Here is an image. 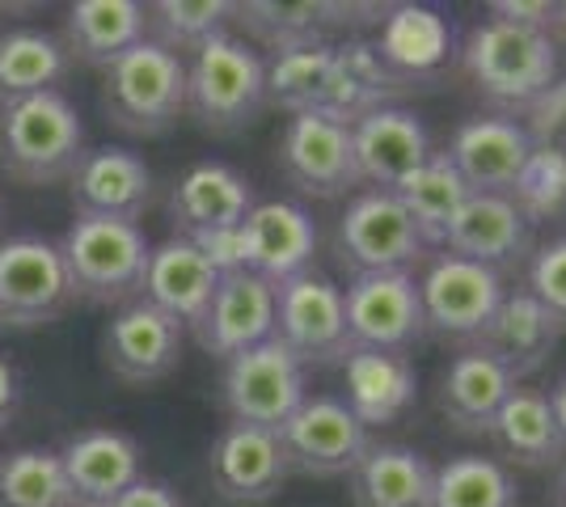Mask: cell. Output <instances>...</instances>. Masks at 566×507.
Wrapping results in <instances>:
<instances>
[{"mask_svg": "<svg viewBox=\"0 0 566 507\" xmlns=\"http://www.w3.org/2000/svg\"><path fill=\"white\" fill-rule=\"evenodd\" d=\"M461 68L499 110H533L558 85V47L542 30L486 18L461 43Z\"/></svg>", "mask_w": 566, "mask_h": 507, "instance_id": "6da1fadb", "label": "cell"}, {"mask_svg": "<svg viewBox=\"0 0 566 507\" xmlns=\"http://www.w3.org/2000/svg\"><path fill=\"white\" fill-rule=\"evenodd\" d=\"M85 157V123L60 89L0 106V169L18 187L69 182Z\"/></svg>", "mask_w": 566, "mask_h": 507, "instance_id": "7a4b0ae2", "label": "cell"}, {"mask_svg": "<svg viewBox=\"0 0 566 507\" xmlns=\"http://www.w3.org/2000/svg\"><path fill=\"white\" fill-rule=\"evenodd\" d=\"M102 115L106 123L136 136L157 140L187 115V60L144 39L111 68H102Z\"/></svg>", "mask_w": 566, "mask_h": 507, "instance_id": "3957f363", "label": "cell"}, {"mask_svg": "<svg viewBox=\"0 0 566 507\" xmlns=\"http://www.w3.org/2000/svg\"><path fill=\"white\" fill-rule=\"evenodd\" d=\"M266 110V60L237 34H216L187 60V115L212 136H237Z\"/></svg>", "mask_w": 566, "mask_h": 507, "instance_id": "277c9868", "label": "cell"}, {"mask_svg": "<svg viewBox=\"0 0 566 507\" xmlns=\"http://www.w3.org/2000/svg\"><path fill=\"white\" fill-rule=\"evenodd\" d=\"M72 292L90 305H127L140 296L153 245L136 220L76 216L60 242Z\"/></svg>", "mask_w": 566, "mask_h": 507, "instance_id": "5b68a950", "label": "cell"}, {"mask_svg": "<svg viewBox=\"0 0 566 507\" xmlns=\"http://www.w3.org/2000/svg\"><path fill=\"white\" fill-rule=\"evenodd\" d=\"M427 335L457 347H478L507 296L503 275L457 254H436L419 279Z\"/></svg>", "mask_w": 566, "mask_h": 507, "instance_id": "8992f818", "label": "cell"}, {"mask_svg": "<svg viewBox=\"0 0 566 507\" xmlns=\"http://www.w3.org/2000/svg\"><path fill=\"white\" fill-rule=\"evenodd\" d=\"M334 254L352 275H373V271H415L427 258V245L415 220L398 203V194L359 191L338 216Z\"/></svg>", "mask_w": 566, "mask_h": 507, "instance_id": "52a82bcc", "label": "cell"}, {"mask_svg": "<svg viewBox=\"0 0 566 507\" xmlns=\"http://www.w3.org/2000/svg\"><path fill=\"white\" fill-rule=\"evenodd\" d=\"M220 389H224V406L233 414V423L280 432L292 411L308 398V377L305 363L280 338H266L259 347L224 360Z\"/></svg>", "mask_w": 566, "mask_h": 507, "instance_id": "ba28073f", "label": "cell"}, {"mask_svg": "<svg viewBox=\"0 0 566 507\" xmlns=\"http://www.w3.org/2000/svg\"><path fill=\"white\" fill-rule=\"evenodd\" d=\"M76 300L60 242L13 237L0 245V330H39Z\"/></svg>", "mask_w": 566, "mask_h": 507, "instance_id": "9c48e42d", "label": "cell"}, {"mask_svg": "<svg viewBox=\"0 0 566 507\" xmlns=\"http://www.w3.org/2000/svg\"><path fill=\"white\" fill-rule=\"evenodd\" d=\"M280 444L287 469L305 478H352V469L373 448L368 427L347 411L334 393H308L280 427Z\"/></svg>", "mask_w": 566, "mask_h": 507, "instance_id": "30bf717a", "label": "cell"}, {"mask_svg": "<svg viewBox=\"0 0 566 507\" xmlns=\"http://www.w3.org/2000/svg\"><path fill=\"white\" fill-rule=\"evenodd\" d=\"M343 309H347V338L352 347H373V351H410L427 338L423 296H419V275L415 271H373V275H352L343 288Z\"/></svg>", "mask_w": 566, "mask_h": 507, "instance_id": "8fae6325", "label": "cell"}, {"mask_svg": "<svg viewBox=\"0 0 566 507\" xmlns=\"http://www.w3.org/2000/svg\"><path fill=\"white\" fill-rule=\"evenodd\" d=\"M275 338L305 363L347 360V309L343 288L326 279L322 271H305L275 288Z\"/></svg>", "mask_w": 566, "mask_h": 507, "instance_id": "7c38bea8", "label": "cell"}, {"mask_svg": "<svg viewBox=\"0 0 566 507\" xmlns=\"http://www.w3.org/2000/svg\"><path fill=\"white\" fill-rule=\"evenodd\" d=\"M444 157L473 194H516L537 157V140L512 115H473L452 131Z\"/></svg>", "mask_w": 566, "mask_h": 507, "instance_id": "4fadbf2b", "label": "cell"}, {"mask_svg": "<svg viewBox=\"0 0 566 507\" xmlns=\"http://www.w3.org/2000/svg\"><path fill=\"white\" fill-rule=\"evenodd\" d=\"M280 169L301 194L313 199H343L359 182L352 127L331 115H292L280 131Z\"/></svg>", "mask_w": 566, "mask_h": 507, "instance_id": "5bb4252c", "label": "cell"}, {"mask_svg": "<svg viewBox=\"0 0 566 507\" xmlns=\"http://www.w3.org/2000/svg\"><path fill=\"white\" fill-rule=\"evenodd\" d=\"M187 326L148 305L144 296L118 305L102 330V360L123 385H153L166 381L182 360Z\"/></svg>", "mask_w": 566, "mask_h": 507, "instance_id": "9a60e30c", "label": "cell"}, {"mask_svg": "<svg viewBox=\"0 0 566 507\" xmlns=\"http://www.w3.org/2000/svg\"><path fill=\"white\" fill-rule=\"evenodd\" d=\"M237 245H241V271L280 288L287 279L313 271L317 220L308 216L301 203L266 199V203H254L250 216L241 220Z\"/></svg>", "mask_w": 566, "mask_h": 507, "instance_id": "2e32d148", "label": "cell"}, {"mask_svg": "<svg viewBox=\"0 0 566 507\" xmlns=\"http://www.w3.org/2000/svg\"><path fill=\"white\" fill-rule=\"evenodd\" d=\"M280 432L229 423L208 453V478L224 504H271L287 483Z\"/></svg>", "mask_w": 566, "mask_h": 507, "instance_id": "e0dca14e", "label": "cell"}, {"mask_svg": "<svg viewBox=\"0 0 566 507\" xmlns=\"http://www.w3.org/2000/svg\"><path fill=\"white\" fill-rule=\"evenodd\" d=\"M444 250L507 275L528 263V254L537 250L533 220L524 216V208L512 194H470L452 220Z\"/></svg>", "mask_w": 566, "mask_h": 507, "instance_id": "ac0fdd59", "label": "cell"}, {"mask_svg": "<svg viewBox=\"0 0 566 507\" xmlns=\"http://www.w3.org/2000/svg\"><path fill=\"white\" fill-rule=\"evenodd\" d=\"M195 338L216 360H233L275 338V288L250 271H224L208 314L195 326Z\"/></svg>", "mask_w": 566, "mask_h": 507, "instance_id": "d6986e66", "label": "cell"}, {"mask_svg": "<svg viewBox=\"0 0 566 507\" xmlns=\"http://www.w3.org/2000/svg\"><path fill=\"white\" fill-rule=\"evenodd\" d=\"M254 208V187L224 161H199L190 166L178 187L169 191V224L174 237H212V233H237L241 220Z\"/></svg>", "mask_w": 566, "mask_h": 507, "instance_id": "ffe728a7", "label": "cell"}, {"mask_svg": "<svg viewBox=\"0 0 566 507\" xmlns=\"http://www.w3.org/2000/svg\"><path fill=\"white\" fill-rule=\"evenodd\" d=\"M352 148L359 182H368L373 191H394L401 178H410L419 166H427L436 152L427 123L398 102L352 123Z\"/></svg>", "mask_w": 566, "mask_h": 507, "instance_id": "44dd1931", "label": "cell"}, {"mask_svg": "<svg viewBox=\"0 0 566 507\" xmlns=\"http://www.w3.org/2000/svg\"><path fill=\"white\" fill-rule=\"evenodd\" d=\"M76 216L140 220L153 199V169L132 148H85L69 178Z\"/></svg>", "mask_w": 566, "mask_h": 507, "instance_id": "7402d4cb", "label": "cell"}, {"mask_svg": "<svg viewBox=\"0 0 566 507\" xmlns=\"http://www.w3.org/2000/svg\"><path fill=\"white\" fill-rule=\"evenodd\" d=\"M60 465L69 478L72 507H111L127 486H136L144 478L140 444L132 435L111 432V427L72 435L60 448Z\"/></svg>", "mask_w": 566, "mask_h": 507, "instance_id": "603a6c76", "label": "cell"}, {"mask_svg": "<svg viewBox=\"0 0 566 507\" xmlns=\"http://www.w3.org/2000/svg\"><path fill=\"white\" fill-rule=\"evenodd\" d=\"M216 284H220V271L212 266V258L187 237H169V242L153 245V254H148L140 296L195 330L199 317L212 305Z\"/></svg>", "mask_w": 566, "mask_h": 507, "instance_id": "cb8c5ba5", "label": "cell"}, {"mask_svg": "<svg viewBox=\"0 0 566 507\" xmlns=\"http://www.w3.org/2000/svg\"><path fill=\"white\" fill-rule=\"evenodd\" d=\"M512 389H516V377L495 356H486L482 347H461L449 360V368L440 372L436 406L457 432L491 435Z\"/></svg>", "mask_w": 566, "mask_h": 507, "instance_id": "d4e9b609", "label": "cell"}, {"mask_svg": "<svg viewBox=\"0 0 566 507\" xmlns=\"http://www.w3.org/2000/svg\"><path fill=\"white\" fill-rule=\"evenodd\" d=\"M343 377H347V411L364 423V427H385L398 423L401 414L415 406L419 398V372L415 360L401 351H373V347H352L343 360Z\"/></svg>", "mask_w": 566, "mask_h": 507, "instance_id": "484cf974", "label": "cell"}, {"mask_svg": "<svg viewBox=\"0 0 566 507\" xmlns=\"http://www.w3.org/2000/svg\"><path fill=\"white\" fill-rule=\"evenodd\" d=\"M558 342H563V326L549 317V309H545L533 292L516 288L503 296L495 321H491V330L482 335L478 347L486 356H495L520 385V381L537 377L545 363L554 360Z\"/></svg>", "mask_w": 566, "mask_h": 507, "instance_id": "4316f807", "label": "cell"}, {"mask_svg": "<svg viewBox=\"0 0 566 507\" xmlns=\"http://www.w3.org/2000/svg\"><path fill=\"white\" fill-rule=\"evenodd\" d=\"M373 51L401 85L406 81H423V76L440 73L449 64L452 25L431 4H394L380 18V34Z\"/></svg>", "mask_w": 566, "mask_h": 507, "instance_id": "83f0119b", "label": "cell"}, {"mask_svg": "<svg viewBox=\"0 0 566 507\" xmlns=\"http://www.w3.org/2000/svg\"><path fill=\"white\" fill-rule=\"evenodd\" d=\"M436 465L406 444H373L352 469V507H431Z\"/></svg>", "mask_w": 566, "mask_h": 507, "instance_id": "f1b7e54d", "label": "cell"}, {"mask_svg": "<svg viewBox=\"0 0 566 507\" xmlns=\"http://www.w3.org/2000/svg\"><path fill=\"white\" fill-rule=\"evenodd\" d=\"M148 39V4L140 0H81L69 9L64 47L72 60L111 68L118 55Z\"/></svg>", "mask_w": 566, "mask_h": 507, "instance_id": "f546056e", "label": "cell"}, {"mask_svg": "<svg viewBox=\"0 0 566 507\" xmlns=\"http://www.w3.org/2000/svg\"><path fill=\"white\" fill-rule=\"evenodd\" d=\"M491 435H495L499 453L516 461L520 469H558L566 461V435L542 389H512V398L503 402Z\"/></svg>", "mask_w": 566, "mask_h": 507, "instance_id": "4dcf8cb0", "label": "cell"}, {"mask_svg": "<svg viewBox=\"0 0 566 507\" xmlns=\"http://www.w3.org/2000/svg\"><path fill=\"white\" fill-rule=\"evenodd\" d=\"M394 194H398V203L406 208V216L415 220V229H419L427 250H444L452 220H457L461 203L473 191L465 187V178L452 169V161L444 152H431V161L415 169L410 178H401L398 187H394Z\"/></svg>", "mask_w": 566, "mask_h": 507, "instance_id": "1f68e13d", "label": "cell"}, {"mask_svg": "<svg viewBox=\"0 0 566 507\" xmlns=\"http://www.w3.org/2000/svg\"><path fill=\"white\" fill-rule=\"evenodd\" d=\"M72 55L51 30H9L0 34V106L60 89Z\"/></svg>", "mask_w": 566, "mask_h": 507, "instance_id": "d6a6232c", "label": "cell"}, {"mask_svg": "<svg viewBox=\"0 0 566 507\" xmlns=\"http://www.w3.org/2000/svg\"><path fill=\"white\" fill-rule=\"evenodd\" d=\"M334 94V47H292L266 60V106L292 115H326Z\"/></svg>", "mask_w": 566, "mask_h": 507, "instance_id": "836d02e7", "label": "cell"}, {"mask_svg": "<svg viewBox=\"0 0 566 507\" xmlns=\"http://www.w3.org/2000/svg\"><path fill=\"white\" fill-rule=\"evenodd\" d=\"M431 507H520V486L503 461L461 453L436 465Z\"/></svg>", "mask_w": 566, "mask_h": 507, "instance_id": "e575fe53", "label": "cell"}, {"mask_svg": "<svg viewBox=\"0 0 566 507\" xmlns=\"http://www.w3.org/2000/svg\"><path fill=\"white\" fill-rule=\"evenodd\" d=\"M233 22V4L224 0H157L148 4V39L174 55H195Z\"/></svg>", "mask_w": 566, "mask_h": 507, "instance_id": "d590c367", "label": "cell"}, {"mask_svg": "<svg viewBox=\"0 0 566 507\" xmlns=\"http://www.w3.org/2000/svg\"><path fill=\"white\" fill-rule=\"evenodd\" d=\"M0 507H72L60 453L18 448L0 457Z\"/></svg>", "mask_w": 566, "mask_h": 507, "instance_id": "8d00e7d4", "label": "cell"}, {"mask_svg": "<svg viewBox=\"0 0 566 507\" xmlns=\"http://www.w3.org/2000/svg\"><path fill=\"white\" fill-rule=\"evenodd\" d=\"M233 22L259 39L262 47L275 55L292 47H313L326 43V4H271V0H250V4H233Z\"/></svg>", "mask_w": 566, "mask_h": 507, "instance_id": "74e56055", "label": "cell"}, {"mask_svg": "<svg viewBox=\"0 0 566 507\" xmlns=\"http://www.w3.org/2000/svg\"><path fill=\"white\" fill-rule=\"evenodd\" d=\"M524 266H528V284L524 288L542 300L566 335V233L554 237V242L537 245Z\"/></svg>", "mask_w": 566, "mask_h": 507, "instance_id": "f35d334b", "label": "cell"}, {"mask_svg": "<svg viewBox=\"0 0 566 507\" xmlns=\"http://www.w3.org/2000/svg\"><path fill=\"white\" fill-rule=\"evenodd\" d=\"M533 110H537V127H528V131H533L537 148L566 157V85H554Z\"/></svg>", "mask_w": 566, "mask_h": 507, "instance_id": "ab89813d", "label": "cell"}, {"mask_svg": "<svg viewBox=\"0 0 566 507\" xmlns=\"http://www.w3.org/2000/svg\"><path fill=\"white\" fill-rule=\"evenodd\" d=\"M491 18L499 22H512V25H524V30H542L549 34V18H554V0H537V4H524V0H495L491 4Z\"/></svg>", "mask_w": 566, "mask_h": 507, "instance_id": "60d3db41", "label": "cell"}, {"mask_svg": "<svg viewBox=\"0 0 566 507\" xmlns=\"http://www.w3.org/2000/svg\"><path fill=\"white\" fill-rule=\"evenodd\" d=\"M111 507H182V499H178V490H174V486L140 478L136 486H127Z\"/></svg>", "mask_w": 566, "mask_h": 507, "instance_id": "b9f144b4", "label": "cell"}, {"mask_svg": "<svg viewBox=\"0 0 566 507\" xmlns=\"http://www.w3.org/2000/svg\"><path fill=\"white\" fill-rule=\"evenodd\" d=\"M18 398H22V389H18V372H13V363L0 356V432H4V423L18 414Z\"/></svg>", "mask_w": 566, "mask_h": 507, "instance_id": "7bdbcfd3", "label": "cell"}, {"mask_svg": "<svg viewBox=\"0 0 566 507\" xmlns=\"http://www.w3.org/2000/svg\"><path fill=\"white\" fill-rule=\"evenodd\" d=\"M545 398H549V411H554V419H558V427H563V435H566V377H558Z\"/></svg>", "mask_w": 566, "mask_h": 507, "instance_id": "ee69618b", "label": "cell"}, {"mask_svg": "<svg viewBox=\"0 0 566 507\" xmlns=\"http://www.w3.org/2000/svg\"><path fill=\"white\" fill-rule=\"evenodd\" d=\"M549 39H554V47L566 43V4H554V18H549Z\"/></svg>", "mask_w": 566, "mask_h": 507, "instance_id": "f6af8a7d", "label": "cell"}, {"mask_svg": "<svg viewBox=\"0 0 566 507\" xmlns=\"http://www.w3.org/2000/svg\"><path fill=\"white\" fill-rule=\"evenodd\" d=\"M558 504L566 507V461L558 465Z\"/></svg>", "mask_w": 566, "mask_h": 507, "instance_id": "bcb514c9", "label": "cell"}, {"mask_svg": "<svg viewBox=\"0 0 566 507\" xmlns=\"http://www.w3.org/2000/svg\"><path fill=\"white\" fill-rule=\"evenodd\" d=\"M0 216H4V203H0Z\"/></svg>", "mask_w": 566, "mask_h": 507, "instance_id": "7dc6e473", "label": "cell"}]
</instances>
